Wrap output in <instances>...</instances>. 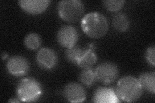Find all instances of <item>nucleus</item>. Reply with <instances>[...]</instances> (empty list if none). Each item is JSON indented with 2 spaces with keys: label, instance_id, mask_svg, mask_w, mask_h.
<instances>
[{
  "label": "nucleus",
  "instance_id": "obj_1",
  "mask_svg": "<svg viewBox=\"0 0 155 103\" xmlns=\"http://www.w3.org/2000/svg\"><path fill=\"white\" fill-rule=\"evenodd\" d=\"M82 31L87 36L93 39L104 37L109 30V23L107 18L99 12H91L81 19Z\"/></svg>",
  "mask_w": 155,
  "mask_h": 103
},
{
  "label": "nucleus",
  "instance_id": "obj_2",
  "mask_svg": "<svg viewBox=\"0 0 155 103\" xmlns=\"http://www.w3.org/2000/svg\"><path fill=\"white\" fill-rule=\"evenodd\" d=\"M115 92L120 100L127 102H133L141 97L143 88L137 78L127 76L118 81Z\"/></svg>",
  "mask_w": 155,
  "mask_h": 103
},
{
  "label": "nucleus",
  "instance_id": "obj_3",
  "mask_svg": "<svg viewBox=\"0 0 155 103\" xmlns=\"http://www.w3.org/2000/svg\"><path fill=\"white\" fill-rule=\"evenodd\" d=\"M16 93L18 99L21 102H33L40 99L43 94V89L38 80L32 77H28L19 81Z\"/></svg>",
  "mask_w": 155,
  "mask_h": 103
},
{
  "label": "nucleus",
  "instance_id": "obj_4",
  "mask_svg": "<svg viewBox=\"0 0 155 103\" xmlns=\"http://www.w3.org/2000/svg\"><path fill=\"white\" fill-rule=\"evenodd\" d=\"M58 12L60 18L68 23H75L83 16L84 3L79 0H64L58 2Z\"/></svg>",
  "mask_w": 155,
  "mask_h": 103
},
{
  "label": "nucleus",
  "instance_id": "obj_5",
  "mask_svg": "<svg viewBox=\"0 0 155 103\" xmlns=\"http://www.w3.org/2000/svg\"><path fill=\"white\" fill-rule=\"evenodd\" d=\"M94 73L97 81L107 85L117 79L119 76V70L115 64L104 62L97 66Z\"/></svg>",
  "mask_w": 155,
  "mask_h": 103
},
{
  "label": "nucleus",
  "instance_id": "obj_6",
  "mask_svg": "<svg viewBox=\"0 0 155 103\" xmlns=\"http://www.w3.org/2000/svg\"><path fill=\"white\" fill-rule=\"evenodd\" d=\"M7 69L11 75L21 77L27 74L30 66L26 58L21 56H14L8 60Z\"/></svg>",
  "mask_w": 155,
  "mask_h": 103
},
{
  "label": "nucleus",
  "instance_id": "obj_7",
  "mask_svg": "<svg viewBox=\"0 0 155 103\" xmlns=\"http://www.w3.org/2000/svg\"><path fill=\"white\" fill-rule=\"evenodd\" d=\"M58 43L66 48L75 46L78 40V33L72 26H64L60 28L56 36Z\"/></svg>",
  "mask_w": 155,
  "mask_h": 103
},
{
  "label": "nucleus",
  "instance_id": "obj_8",
  "mask_svg": "<svg viewBox=\"0 0 155 103\" xmlns=\"http://www.w3.org/2000/svg\"><path fill=\"white\" fill-rule=\"evenodd\" d=\"M36 61L40 68L44 70H52L58 62L55 52L48 48H42L37 52Z\"/></svg>",
  "mask_w": 155,
  "mask_h": 103
},
{
  "label": "nucleus",
  "instance_id": "obj_9",
  "mask_svg": "<svg viewBox=\"0 0 155 103\" xmlns=\"http://www.w3.org/2000/svg\"><path fill=\"white\" fill-rule=\"evenodd\" d=\"M66 99L72 103L84 102L86 99V92L84 88L77 82H70L67 84L64 91Z\"/></svg>",
  "mask_w": 155,
  "mask_h": 103
},
{
  "label": "nucleus",
  "instance_id": "obj_10",
  "mask_svg": "<svg viewBox=\"0 0 155 103\" xmlns=\"http://www.w3.org/2000/svg\"><path fill=\"white\" fill-rule=\"evenodd\" d=\"M92 101L95 103H117L121 101L113 88L100 87L94 91Z\"/></svg>",
  "mask_w": 155,
  "mask_h": 103
},
{
  "label": "nucleus",
  "instance_id": "obj_11",
  "mask_svg": "<svg viewBox=\"0 0 155 103\" xmlns=\"http://www.w3.org/2000/svg\"><path fill=\"white\" fill-rule=\"evenodd\" d=\"M18 4L24 11L32 15L43 13L50 4L48 0H21Z\"/></svg>",
  "mask_w": 155,
  "mask_h": 103
},
{
  "label": "nucleus",
  "instance_id": "obj_12",
  "mask_svg": "<svg viewBox=\"0 0 155 103\" xmlns=\"http://www.w3.org/2000/svg\"><path fill=\"white\" fill-rule=\"evenodd\" d=\"M96 61V55L93 50L91 48L85 49L77 65L82 70H89L92 69Z\"/></svg>",
  "mask_w": 155,
  "mask_h": 103
},
{
  "label": "nucleus",
  "instance_id": "obj_13",
  "mask_svg": "<svg viewBox=\"0 0 155 103\" xmlns=\"http://www.w3.org/2000/svg\"><path fill=\"white\" fill-rule=\"evenodd\" d=\"M138 79L143 89L154 94L155 73L154 72L143 73L139 76Z\"/></svg>",
  "mask_w": 155,
  "mask_h": 103
},
{
  "label": "nucleus",
  "instance_id": "obj_14",
  "mask_svg": "<svg viewBox=\"0 0 155 103\" xmlns=\"http://www.w3.org/2000/svg\"><path fill=\"white\" fill-rule=\"evenodd\" d=\"M113 26L117 31L124 32L128 30L130 21L128 17L124 13H118L114 16L112 20Z\"/></svg>",
  "mask_w": 155,
  "mask_h": 103
},
{
  "label": "nucleus",
  "instance_id": "obj_15",
  "mask_svg": "<svg viewBox=\"0 0 155 103\" xmlns=\"http://www.w3.org/2000/svg\"><path fill=\"white\" fill-rule=\"evenodd\" d=\"M84 50L85 49H82L76 46L69 48H67L65 53V57L68 61L77 65L80 57L83 54Z\"/></svg>",
  "mask_w": 155,
  "mask_h": 103
},
{
  "label": "nucleus",
  "instance_id": "obj_16",
  "mask_svg": "<svg viewBox=\"0 0 155 103\" xmlns=\"http://www.w3.org/2000/svg\"><path fill=\"white\" fill-rule=\"evenodd\" d=\"M80 81L81 84L86 86H91L97 81L94 71L92 69L83 70L79 76Z\"/></svg>",
  "mask_w": 155,
  "mask_h": 103
},
{
  "label": "nucleus",
  "instance_id": "obj_17",
  "mask_svg": "<svg viewBox=\"0 0 155 103\" xmlns=\"http://www.w3.org/2000/svg\"><path fill=\"white\" fill-rule=\"evenodd\" d=\"M41 43L40 36L35 33L28 34L24 40V44L29 50H36L41 45Z\"/></svg>",
  "mask_w": 155,
  "mask_h": 103
},
{
  "label": "nucleus",
  "instance_id": "obj_18",
  "mask_svg": "<svg viewBox=\"0 0 155 103\" xmlns=\"http://www.w3.org/2000/svg\"><path fill=\"white\" fill-rule=\"evenodd\" d=\"M125 2L122 0H106L103 1L104 7L109 12H116L120 11L124 5Z\"/></svg>",
  "mask_w": 155,
  "mask_h": 103
},
{
  "label": "nucleus",
  "instance_id": "obj_19",
  "mask_svg": "<svg viewBox=\"0 0 155 103\" xmlns=\"http://www.w3.org/2000/svg\"><path fill=\"white\" fill-rule=\"evenodd\" d=\"M154 53H155V47L154 45L149 47L146 52H145V57L146 59L147 62L151 65L153 66H154L155 65V57H154Z\"/></svg>",
  "mask_w": 155,
  "mask_h": 103
},
{
  "label": "nucleus",
  "instance_id": "obj_20",
  "mask_svg": "<svg viewBox=\"0 0 155 103\" xmlns=\"http://www.w3.org/2000/svg\"><path fill=\"white\" fill-rule=\"evenodd\" d=\"M7 57V54L6 53H2V60H5V59H6Z\"/></svg>",
  "mask_w": 155,
  "mask_h": 103
},
{
  "label": "nucleus",
  "instance_id": "obj_21",
  "mask_svg": "<svg viewBox=\"0 0 155 103\" xmlns=\"http://www.w3.org/2000/svg\"><path fill=\"white\" fill-rule=\"evenodd\" d=\"M9 102H20V100H16V99H11L8 101Z\"/></svg>",
  "mask_w": 155,
  "mask_h": 103
}]
</instances>
